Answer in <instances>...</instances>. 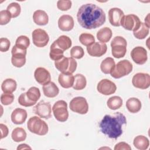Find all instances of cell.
Wrapping results in <instances>:
<instances>
[{"mask_svg":"<svg viewBox=\"0 0 150 150\" xmlns=\"http://www.w3.org/2000/svg\"><path fill=\"white\" fill-rule=\"evenodd\" d=\"M77 19L80 25L87 29L97 28L105 22V14L104 11L93 4L81 5L77 13Z\"/></svg>","mask_w":150,"mask_h":150,"instance_id":"obj_1","label":"cell"},{"mask_svg":"<svg viewBox=\"0 0 150 150\" xmlns=\"http://www.w3.org/2000/svg\"><path fill=\"white\" fill-rule=\"evenodd\" d=\"M127 124L125 115L120 112L112 115H105L99 124L100 131L112 139H117L123 133V127Z\"/></svg>","mask_w":150,"mask_h":150,"instance_id":"obj_2","label":"cell"},{"mask_svg":"<svg viewBox=\"0 0 150 150\" xmlns=\"http://www.w3.org/2000/svg\"><path fill=\"white\" fill-rule=\"evenodd\" d=\"M27 127L30 132L38 135H46L49 129L46 122L37 116L32 117L29 119L27 122Z\"/></svg>","mask_w":150,"mask_h":150,"instance_id":"obj_3","label":"cell"},{"mask_svg":"<svg viewBox=\"0 0 150 150\" xmlns=\"http://www.w3.org/2000/svg\"><path fill=\"white\" fill-rule=\"evenodd\" d=\"M127 43L125 39L120 36L114 38L111 42V53L115 58L123 57L127 52Z\"/></svg>","mask_w":150,"mask_h":150,"instance_id":"obj_4","label":"cell"},{"mask_svg":"<svg viewBox=\"0 0 150 150\" xmlns=\"http://www.w3.org/2000/svg\"><path fill=\"white\" fill-rule=\"evenodd\" d=\"M132 63L129 60L124 59L115 65L110 74L114 79H120L128 75L132 71Z\"/></svg>","mask_w":150,"mask_h":150,"instance_id":"obj_5","label":"cell"},{"mask_svg":"<svg viewBox=\"0 0 150 150\" xmlns=\"http://www.w3.org/2000/svg\"><path fill=\"white\" fill-rule=\"evenodd\" d=\"M55 67L61 73L73 74L76 70L77 63L74 59L63 56L60 59L54 61Z\"/></svg>","mask_w":150,"mask_h":150,"instance_id":"obj_6","label":"cell"},{"mask_svg":"<svg viewBox=\"0 0 150 150\" xmlns=\"http://www.w3.org/2000/svg\"><path fill=\"white\" fill-rule=\"evenodd\" d=\"M52 111L55 118L59 122H65L69 117L67 104L64 100L56 101L52 107Z\"/></svg>","mask_w":150,"mask_h":150,"instance_id":"obj_7","label":"cell"},{"mask_svg":"<svg viewBox=\"0 0 150 150\" xmlns=\"http://www.w3.org/2000/svg\"><path fill=\"white\" fill-rule=\"evenodd\" d=\"M141 21L139 18L134 14L124 15L120 22V25L125 29L131 31L137 30L141 25Z\"/></svg>","mask_w":150,"mask_h":150,"instance_id":"obj_8","label":"cell"},{"mask_svg":"<svg viewBox=\"0 0 150 150\" xmlns=\"http://www.w3.org/2000/svg\"><path fill=\"white\" fill-rule=\"evenodd\" d=\"M69 107L72 111L80 114H86L88 111L87 101L83 97L73 98L70 102Z\"/></svg>","mask_w":150,"mask_h":150,"instance_id":"obj_9","label":"cell"},{"mask_svg":"<svg viewBox=\"0 0 150 150\" xmlns=\"http://www.w3.org/2000/svg\"><path fill=\"white\" fill-rule=\"evenodd\" d=\"M26 49H23L13 46L12 49V64L16 67H21L25 65L26 63Z\"/></svg>","mask_w":150,"mask_h":150,"instance_id":"obj_10","label":"cell"},{"mask_svg":"<svg viewBox=\"0 0 150 150\" xmlns=\"http://www.w3.org/2000/svg\"><path fill=\"white\" fill-rule=\"evenodd\" d=\"M33 43L38 47H43L46 46L49 40L47 33L43 29H36L32 33Z\"/></svg>","mask_w":150,"mask_h":150,"instance_id":"obj_11","label":"cell"},{"mask_svg":"<svg viewBox=\"0 0 150 150\" xmlns=\"http://www.w3.org/2000/svg\"><path fill=\"white\" fill-rule=\"evenodd\" d=\"M33 111L35 114L42 118L47 120L52 117L51 105L49 102L43 100L39 101L33 107Z\"/></svg>","mask_w":150,"mask_h":150,"instance_id":"obj_12","label":"cell"},{"mask_svg":"<svg viewBox=\"0 0 150 150\" xmlns=\"http://www.w3.org/2000/svg\"><path fill=\"white\" fill-rule=\"evenodd\" d=\"M132 83L137 88L142 90L146 89L150 86L149 74L145 73H138L133 76Z\"/></svg>","mask_w":150,"mask_h":150,"instance_id":"obj_13","label":"cell"},{"mask_svg":"<svg viewBox=\"0 0 150 150\" xmlns=\"http://www.w3.org/2000/svg\"><path fill=\"white\" fill-rule=\"evenodd\" d=\"M97 89L100 93L105 96H108L114 94L116 91L117 86L112 81L105 79L98 82Z\"/></svg>","mask_w":150,"mask_h":150,"instance_id":"obj_14","label":"cell"},{"mask_svg":"<svg viewBox=\"0 0 150 150\" xmlns=\"http://www.w3.org/2000/svg\"><path fill=\"white\" fill-rule=\"evenodd\" d=\"M131 57L132 60L137 64H144L148 60L147 52L142 46L134 47L131 52Z\"/></svg>","mask_w":150,"mask_h":150,"instance_id":"obj_15","label":"cell"},{"mask_svg":"<svg viewBox=\"0 0 150 150\" xmlns=\"http://www.w3.org/2000/svg\"><path fill=\"white\" fill-rule=\"evenodd\" d=\"M107 50V45L101 42H94L87 47L88 54L93 57H101L106 53Z\"/></svg>","mask_w":150,"mask_h":150,"instance_id":"obj_16","label":"cell"},{"mask_svg":"<svg viewBox=\"0 0 150 150\" xmlns=\"http://www.w3.org/2000/svg\"><path fill=\"white\" fill-rule=\"evenodd\" d=\"M34 77L36 81L41 85H44L50 81L51 76L49 71L44 67H38L35 70Z\"/></svg>","mask_w":150,"mask_h":150,"instance_id":"obj_17","label":"cell"},{"mask_svg":"<svg viewBox=\"0 0 150 150\" xmlns=\"http://www.w3.org/2000/svg\"><path fill=\"white\" fill-rule=\"evenodd\" d=\"M124 16V12L118 8H111L108 11L109 22L113 26H121L120 22Z\"/></svg>","mask_w":150,"mask_h":150,"instance_id":"obj_18","label":"cell"},{"mask_svg":"<svg viewBox=\"0 0 150 150\" xmlns=\"http://www.w3.org/2000/svg\"><path fill=\"white\" fill-rule=\"evenodd\" d=\"M74 22L73 17L69 15H62L58 20L59 28L65 32H69L73 29Z\"/></svg>","mask_w":150,"mask_h":150,"instance_id":"obj_19","label":"cell"},{"mask_svg":"<svg viewBox=\"0 0 150 150\" xmlns=\"http://www.w3.org/2000/svg\"><path fill=\"white\" fill-rule=\"evenodd\" d=\"M27 118V112L25 110L16 108L11 114V120L12 122L16 125L23 124Z\"/></svg>","mask_w":150,"mask_h":150,"instance_id":"obj_20","label":"cell"},{"mask_svg":"<svg viewBox=\"0 0 150 150\" xmlns=\"http://www.w3.org/2000/svg\"><path fill=\"white\" fill-rule=\"evenodd\" d=\"M74 80V76L72 74L67 73H61L58 77L59 84L64 88H69L73 87Z\"/></svg>","mask_w":150,"mask_h":150,"instance_id":"obj_21","label":"cell"},{"mask_svg":"<svg viewBox=\"0 0 150 150\" xmlns=\"http://www.w3.org/2000/svg\"><path fill=\"white\" fill-rule=\"evenodd\" d=\"M42 88L44 95L49 98H54L56 97L59 93L58 87L52 81H50L43 85Z\"/></svg>","mask_w":150,"mask_h":150,"instance_id":"obj_22","label":"cell"},{"mask_svg":"<svg viewBox=\"0 0 150 150\" xmlns=\"http://www.w3.org/2000/svg\"><path fill=\"white\" fill-rule=\"evenodd\" d=\"M33 22L38 25L44 26L49 22V16L47 13L43 10H37L33 14Z\"/></svg>","mask_w":150,"mask_h":150,"instance_id":"obj_23","label":"cell"},{"mask_svg":"<svg viewBox=\"0 0 150 150\" xmlns=\"http://www.w3.org/2000/svg\"><path fill=\"white\" fill-rule=\"evenodd\" d=\"M142 107L141 101L135 97H131L128 99L126 102V107L131 113H137L139 112Z\"/></svg>","mask_w":150,"mask_h":150,"instance_id":"obj_24","label":"cell"},{"mask_svg":"<svg viewBox=\"0 0 150 150\" xmlns=\"http://www.w3.org/2000/svg\"><path fill=\"white\" fill-rule=\"evenodd\" d=\"M53 43H54V44L57 47H58L63 51L69 49L71 47L72 44L70 38L66 35H62L59 36Z\"/></svg>","mask_w":150,"mask_h":150,"instance_id":"obj_25","label":"cell"},{"mask_svg":"<svg viewBox=\"0 0 150 150\" xmlns=\"http://www.w3.org/2000/svg\"><path fill=\"white\" fill-rule=\"evenodd\" d=\"M112 35V30L108 27L100 29L97 33V38L101 43H107L110 41Z\"/></svg>","mask_w":150,"mask_h":150,"instance_id":"obj_26","label":"cell"},{"mask_svg":"<svg viewBox=\"0 0 150 150\" xmlns=\"http://www.w3.org/2000/svg\"><path fill=\"white\" fill-rule=\"evenodd\" d=\"M133 144L138 149L145 150L149 147V141L145 136L138 135L134 139Z\"/></svg>","mask_w":150,"mask_h":150,"instance_id":"obj_27","label":"cell"},{"mask_svg":"<svg viewBox=\"0 0 150 150\" xmlns=\"http://www.w3.org/2000/svg\"><path fill=\"white\" fill-rule=\"evenodd\" d=\"M115 65L114 60L110 57L105 58L100 64V69L104 74H110Z\"/></svg>","mask_w":150,"mask_h":150,"instance_id":"obj_28","label":"cell"},{"mask_svg":"<svg viewBox=\"0 0 150 150\" xmlns=\"http://www.w3.org/2000/svg\"><path fill=\"white\" fill-rule=\"evenodd\" d=\"M17 84L12 79H6L2 83L1 89L4 93H12L16 89Z\"/></svg>","mask_w":150,"mask_h":150,"instance_id":"obj_29","label":"cell"},{"mask_svg":"<svg viewBox=\"0 0 150 150\" xmlns=\"http://www.w3.org/2000/svg\"><path fill=\"white\" fill-rule=\"evenodd\" d=\"M26 132L25 130L21 127H17L13 129L11 137L12 139L16 142H22L26 138Z\"/></svg>","mask_w":150,"mask_h":150,"instance_id":"obj_30","label":"cell"},{"mask_svg":"<svg viewBox=\"0 0 150 150\" xmlns=\"http://www.w3.org/2000/svg\"><path fill=\"white\" fill-rule=\"evenodd\" d=\"M87 84V80L85 76L81 74H77L74 76L73 89L76 90H81L84 89Z\"/></svg>","mask_w":150,"mask_h":150,"instance_id":"obj_31","label":"cell"},{"mask_svg":"<svg viewBox=\"0 0 150 150\" xmlns=\"http://www.w3.org/2000/svg\"><path fill=\"white\" fill-rule=\"evenodd\" d=\"M149 28H148L144 23L141 22L139 28L133 32L134 36L138 39H144L149 34Z\"/></svg>","mask_w":150,"mask_h":150,"instance_id":"obj_32","label":"cell"},{"mask_svg":"<svg viewBox=\"0 0 150 150\" xmlns=\"http://www.w3.org/2000/svg\"><path fill=\"white\" fill-rule=\"evenodd\" d=\"M64 51L57 47L54 43H53L50 48V53H49V56L50 58L54 60V61H57L61 58H62L64 55Z\"/></svg>","mask_w":150,"mask_h":150,"instance_id":"obj_33","label":"cell"},{"mask_svg":"<svg viewBox=\"0 0 150 150\" xmlns=\"http://www.w3.org/2000/svg\"><path fill=\"white\" fill-rule=\"evenodd\" d=\"M107 105L110 109L116 110L122 106V100L119 96H112L108 98L107 102Z\"/></svg>","mask_w":150,"mask_h":150,"instance_id":"obj_34","label":"cell"},{"mask_svg":"<svg viewBox=\"0 0 150 150\" xmlns=\"http://www.w3.org/2000/svg\"><path fill=\"white\" fill-rule=\"evenodd\" d=\"M79 41L83 45L87 47L95 42V38L90 33H83L79 36Z\"/></svg>","mask_w":150,"mask_h":150,"instance_id":"obj_35","label":"cell"},{"mask_svg":"<svg viewBox=\"0 0 150 150\" xmlns=\"http://www.w3.org/2000/svg\"><path fill=\"white\" fill-rule=\"evenodd\" d=\"M6 10L10 13L11 17L15 18L18 17L20 15L21 8L18 3L12 2L7 6Z\"/></svg>","mask_w":150,"mask_h":150,"instance_id":"obj_36","label":"cell"},{"mask_svg":"<svg viewBox=\"0 0 150 150\" xmlns=\"http://www.w3.org/2000/svg\"><path fill=\"white\" fill-rule=\"evenodd\" d=\"M28 98L32 101L37 102L40 97V91L36 87H31L26 92Z\"/></svg>","mask_w":150,"mask_h":150,"instance_id":"obj_37","label":"cell"},{"mask_svg":"<svg viewBox=\"0 0 150 150\" xmlns=\"http://www.w3.org/2000/svg\"><path fill=\"white\" fill-rule=\"evenodd\" d=\"M30 45V40L29 38L25 35L19 36L16 40L15 46L17 47L23 49H26Z\"/></svg>","mask_w":150,"mask_h":150,"instance_id":"obj_38","label":"cell"},{"mask_svg":"<svg viewBox=\"0 0 150 150\" xmlns=\"http://www.w3.org/2000/svg\"><path fill=\"white\" fill-rule=\"evenodd\" d=\"M84 55V52L83 49L79 46H75L73 47L70 50L71 57L73 59H81Z\"/></svg>","mask_w":150,"mask_h":150,"instance_id":"obj_39","label":"cell"},{"mask_svg":"<svg viewBox=\"0 0 150 150\" xmlns=\"http://www.w3.org/2000/svg\"><path fill=\"white\" fill-rule=\"evenodd\" d=\"M18 101L19 104L23 107H30L35 105L36 103V102L32 101L28 98L26 96V93H22L19 96Z\"/></svg>","mask_w":150,"mask_h":150,"instance_id":"obj_40","label":"cell"},{"mask_svg":"<svg viewBox=\"0 0 150 150\" xmlns=\"http://www.w3.org/2000/svg\"><path fill=\"white\" fill-rule=\"evenodd\" d=\"M14 96L12 93H4L1 96V102L3 105H8L13 103Z\"/></svg>","mask_w":150,"mask_h":150,"instance_id":"obj_41","label":"cell"},{"mask_svg":"<svg viewBox=\"0 0 150 150\" xmlns=\"http://www.w3.org/2000/svg\"><path fill=\"white\" fill-rule=\"evenodd\" d=\"M72 2L69 0H59L57 2V8L62 11H66L70 9L71 7Z\"/></svg>","mask_w":150,"mask_h":150,"instance_id":"obj_42","label":"cell"},{"mask_svg":"<svg viewBox=\"0 0 150 150\" xmlns=\"http://www.w3.org/2000/svg\"><path fill=\"white\" fill-rule=\"evenodd\" d=\"M11 16L7 10L0 11V25H5L8 24L11 19Z\"/></svg>","mask_w":150,"mask_h":150,"instance_id":"obj_43","label":"cell"},{"mask_svg":"<svg viewBox=\"0 0 150 150\" xmlns=\"http://www.w3.org/2000/svg\"><path fill=\"white\" fill-rule=\"evenodd\" d=\"M11 43L8 39L6 38H1L0 39V51L2 52H7L10 47Z\"/></svg>","mask_w":150,"mask_h":150,"instance_id":"obj_44","label":"cell"},{"mask_svg":"<svg viewBox=\"0 0 150 150\" xmlns=\"http://www.w3.org/2000/svg\"><path fill=\"white\" fill-rule=\"evenodd\" d=\"M114 149V150H121V149L131 150V147L128 144L125 142H120L115 145Z\"/></svg>","mask_w":150,"mask_h":150,"instance_id":"obj_45","label":"cell"},{"mask_svg":"<svg viewBox=\"0 0 150 150\" xmlns=\"http://www.w3.org/2000/svg\"><path fill=\"white\" fill-rule=\"evenodd\" d=\"M0 129H1V139H3L8 136L9 133V130L7 126L4 124H0Z\"/></svg>","mask_w":150,"mask_h":150,"instance_id":"obj_46","label":"cell"},{"mask_svg":"<svg viewBox=\"0 0 150 150\" xmlns=\"http://www.w3.org/2000/svg\"><path fill=\"white\" fill-rule=\"evenodd\" d=\"M31 149V147H30L28 145L26 144H22L19 145V146L17 147V149Z\"/></svg>","mask_w":150,"mask_h":150,"instance_id":"obj_47","label":"cell"},{"mask_svg":"<svg viewBox=\"0 0 150 150\" xmlns=\"http://www.w3.org/2000/svg\"><path fill=\"white\" fill-rule=\"evenodd\" d=\"M149 13H148V15H147V16H146V17L145 18V24L148 27V28H149Z\"/></svg>","mask_w":150,"mask_h":150,"instance_id":"obj_48","label":"cell"}]
</instances>
